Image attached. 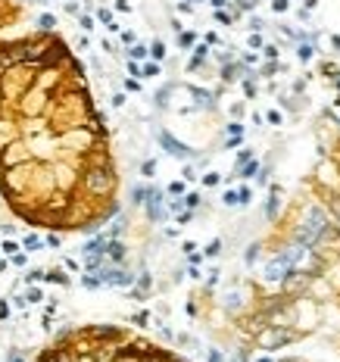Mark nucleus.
<instances>
[{
    "label": "nucleus",
    "mask_w": 340,
    "mask_h": 362,
    "mask_svg": "<svg viewBox=\"0 0 340 362\" xmlns=\"http://www.w3.org/2000/svg\"><path fill=\"white\" fill-rule=\"evenodd\" d=\"M0 194L50 231H91L115 213L103 116L81 63L50 31L0 47Z\"/></svg>",
    "instance_id": "f257e3e1"
},
{
    "label": "nucleus",
    "mask_w": 340,
    "mask_h": 362,
    "mask_svg": "<svg viewBox=\"0 0 340 362\" xmlns=\"http://www.w3.org/2000/svg\"><path fill=\"white\" fill-rule=\"evenodd\" d=\"M19 16V0H0V31Z\"/></svg>",
    "instance_id": "f03ea898"
},
{
    "label": "nucleus",
    "mask_w": 340,
    "mask_h": 362,
    "mask_svg": "<svg viewBox=\"0 0 340 362\" xmlns=\"http://www.w3.org/2000/svg\"><path fill=\"white\" fill-rule=\"evenodd\" d=\"M209 362H222V353H219V350H209Z\"/></svg>",
    "instance_id": "7ed1b4c3"
},
{
    "label": "nucleus",
    "mask_w": 340,
    "mask_h": 362,
    "mask_svg": "<svg viewBox=\"0 0 340 362\" xmlns=\"http://www.w3.org/2000/svg\"><path fill=\"white\" fill-rule=\"evenodd\" d=\"M256 362H275V359H268V356H259V359H256Z\"/></svg>",
    "instance_id": "20e7f679"
},
{
    "label": "nucleus",
    "mask_w": 340,
    "mask_h": 362,
    "mask_svg": "<svg viewBox=\"0 0 340 362\" xmlns=\"http://www.w3.org/2000/svg\"><path fill=\"white\" fill-rule=\"evenodd\" d=\"M231 362H237V359H231Z\"/></svg>",
    "instance_id": "39448f33"
}]
</instances>
